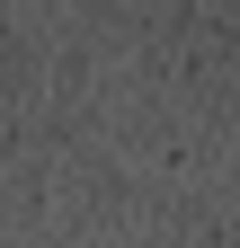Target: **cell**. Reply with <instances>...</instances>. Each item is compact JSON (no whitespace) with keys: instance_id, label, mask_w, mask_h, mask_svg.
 I'll return each instance as SVG.
<instances>
[{"instance_id":"cell-1","label":"cell","mask_w":240,"mask_h":248,"mask_svg":"<svg viewBox=\"0 0 240 248\" xmlns=\"http://www.w3.org/2000/svg\"><path fill=\"white\" fill-rule=\"evenodd\" d=\"M223 248H240V231H231V239H223Z\"/></svg>"}]
</instances>
